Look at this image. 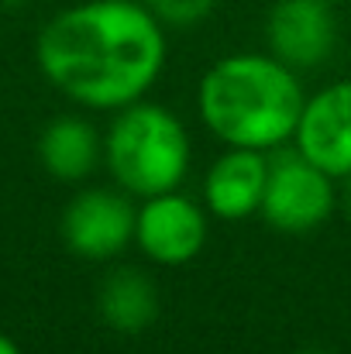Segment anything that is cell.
I'll use <instances>...</instances> for the list:
<instances>
[{
    "instance_id": "cell-17",
    "label": "cell",
    "mask_w": 351,
    "mask_h": 354,
    "mask_svg": "<svg viewBox=\"0 0 351 354\" xmlns=\"http://www.w3.org/2000/svg\"><path fill=\"white\" fill-rule=\"evenodd\" d=\"M321 3H331V7H338V3H345V0H321Z\"/></svg>"
},
{
    "instance_id": "cell-9",
    "label": "cell",
    "mask_w": 351,
    "mask_h": 354,
    "mask_svg": "<svg viewBox=\"0 0 351 354\" xmlns=\"http://www.w3.org/2000/svg\"><path fill=\"white\" fill-rule=\"evenodd\" d=\"M269 183V155L251 148H224L204 176V207L217 221H248L262 210Z\"/></svg>"
},
{
    "instance_id": "cell-14",
    "label": "cell",
    "mask_w": 351,
    "mask_h": 354,
    "mask_svg": "<svg viewBox=\"0 0 351 354\" xmlns=\"http://www.w3.org/2000/svg\"><path fill=\"white\" fill-rule=\"evenodd\" d=\"M0 354H21L17 341H14L10 334H3V330H0Z\"/></svg>"
},
{
    "instance_id": "cell-7",
    "label": "cell",
    "mask_w": 351,
    "mask_h": 354,
    "mask_svg": "<svg viewBox=\"0 0 351 354\" xmlns=\"http://www.w3.org/2000/svg\"><path fill=\"white\" fill-rule=\"evenodd\" d=\"M338 48V17L321 0H276L265 14V52L296 73L321 69Z\"/></svg>"
},
{
    "instance_id": "cell-10",
    "label": "cell",
    "mask_w": 351,
    "mask_h": 354,
    "mask_svg": "<svg viewBox=\"0 0 351 354\" xmlns=\"http://www.w3.org/2000/svg\"><path fill=\"white\" fill-rule=\"evenodd\" d=\"M38 162L59 183H83L104 165V134L80 114H59L38 134Z\"/></svg>"
},
{
    "instance_id": "cell-8",
    "label": "cell",
    "mask_w": 351,
    "mask_h": 354,
    "mask_svg": "<svg viewBox=\"0 0 351 354\" xmlns=\"http://www.w3.org/2000/svg\"><path fill=\"white\" fill-rule=\"evenodd\" d=\"M293 148L338 183L351 176V80L327 83L307 97Z\"/></svg>"
},
{
    "instance_id": "cell-15",
    "label": "cell",
    "mask_w": 351,
    "mask_h": 354,
    "mask_svg": "<svg viewBox=\"0 0 351 354\" xmlns=\"http://www.w3.org/2000/svg\"><path fill=\"white\" fill-rule=\"evenodd\" d=\"M31 0H0V7H7V10H17V7H28Z\"/></svg>"
},
{
    "instance_id": "cell-16",
    "label": "cell",
    "mask_w": 351,
    "mask_h": 354,
    "mask_svg": "<svg viewBox=\"0 0 351 354\" xmlns=\"http://www.w3.org/2000/svg\"><path fill=\"white\" fill-rule=\"evenodd\" d=\"M300 354H331V351H324V348H307V351H300Z\"/></svg>"
},
{
    "instance_id": "cell-3",
    "label": "cell",
    "mask_w": 351,
    "mask_h": 354,
    "mask_svg": "<svg viewBox=\"0 0 351 354\" xmlns=\"http://www.w3.org/2000/svg\"><path fill=\"white\" fill-rule=\"evenodd\" d=\"M193 158L186 124L169 107L134 100L114 111L104 131V165L117 186L134 200L179 189Z\"/></svg>"
},
{
    "instance_id": "cell-12",
    "label": "cell",
    "mask_w": 351,
    "mask_h": 354,
    "mask_svg": "<svg viewBox=\"0 0 351 354\" xmlns=\"http://www.w3.org/2000/svg\"><path fill=\"white\" fill-rule=\"evenodd\" d=\"M141 3L152 10V17L165 31L169 28H176V31L200 28L214 14V7H217V0H141Z\"/></svg>"
},
{
    "instance_id": "cell-1",
    "label": "cell",
    "mask_w": 351,
    "mask_h": 354,
    "mask_svg": "<svg viewBox=\"0 0 351 354\" xmlns=\"http://www.w3.org/2000/svg\"><path fill=\"white\" fill-rule=\"evenodd\" d=\"M169 59L165 28L141 0H83L38 31L42 76L87 111H120L145 100Z\"/></svg>"
},
{
    "instance_id": "cell-5",
    "label": "cell",
    "mask_w": 351,
    "mask_h": 354,
    "mask_svg": "<svg viewBox=\"0 0 351 354\" xmlns=\"http://www.w3.org/2000/svg\"><path fill=\"white\" fill-rule=\"evenodd\" d=\"M210 234V214L193 196L169 189L159 196H145L134 214V244L155 265H190Z\"/></svg>"
},
{
    "instance_id": "cell-4",
    "label": "cell",
    "mask_w": 351,
    "mask_h": 354,
    "mask_svg": "<svg viewBox=\"0 0 351 354\" xmlns=\"http://www.w3.org/2000/svg\"><path fill=\"white\" fill-rule=\"evenodd\" d=\"M338 210V179L293 145L269 151V183L258 217L279 234H310Z\"/></svg>"
},
{
    "instance_id": "cell-13",
    "label": "cell",
    "mask_w": 351,
    "mask_h": 354,
    "mask_svg": "<svg viewBox=\"0 0 351 354\" xmlns=\"http://www.w3.org/2000/svg\"><path fill=\"white\" fill-rule=\"evenodd\" d=\"M338 207H345L351 217V176H345V179L338 183Z\"/></svg>"
},
{
    "instance_id": "cell-11",
    "label": "cell",
    "mask_w": 351,
    "mask_h": 354,
    "mask_svg": "<svg viewBox=\"0 0 351 354\" xmlns=\"http://www.w3.org/2000/svg\"><path fill=\"white\" fill-rule=\"evenodd\" d=\"M159 310H162L159 286L152 282L148 272L134 265H120L114 272H107L97 289V313L104 327H111L114 334L148 330L159 320Z\"/></svg>"
},
{
    "instance_id": "cell-2",
    "label": "cell",
    "mask_w": 351,
    "mask_h": 354,
    "mask_svg": "<svg viewBox=\"0 0 351 354\" xmlns=\"http://www.w3.org/2000/svg\"><path fill=\"white\" fill-rule=\"evenodd\" d=\"M307 93L300 73L269 52L217 59L197 86V114L224 148L276 151L293 145Z\"/></svg>"
},
{
    "instance_id": "cell-6",
    "label": "cell",
    "mask_w": 351,
    "mask_h": 354,
    "mask_svg": "<svg viewBox=\"0 0 351 354\" xmlns=\"http://www.w3.org/2000/svg\"><path fill=\"white\" fill-rule=\"evenodd\" d=\"M134 196L120 186L80 189L62 210V241L87 261H111L134 244Z\"/></svg>"
}]
</instances>
